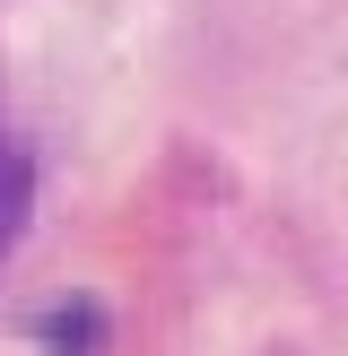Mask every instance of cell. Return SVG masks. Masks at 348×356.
<instances>
[{
  "label": "cell",
  "instance_id": "obj_1",
  "mask_svg": "<svg viewBox=\"0 0 348 356\" xmlns=\"http://www.w3.org/2000/svg\"><path fill=\"white\" fill-rule=\"evenodd\" d=\"M35 339L52 356H104V305L96 296H61V305L35 322Z\"/></svg>",
  "mask_w": 348,
  "mask_h": 356
},
{
  "label": "cell",
  "instance_id": "obj_2",
  "mask_svg": "<svg viewBox=\"0 0 348 356\" xmlns=\"http://www.w3.org/2000/svg\"><path fill=\"white\" fill-rule=\"evenodd\" d=\"M26 218H35V156L0 131V252L26 235Z\"/></svg>",
  "mask_w": 348,
  "mask_h": 356
}]
</instances>
